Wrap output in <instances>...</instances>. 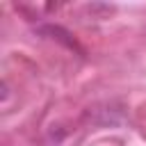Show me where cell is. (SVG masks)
Returning <instances> with one entry per match:
<instances>
[]
</instances>
